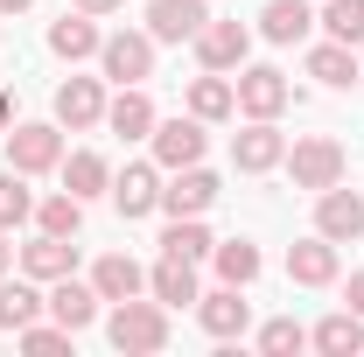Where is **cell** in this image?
I'll list each match as a JSON object with an SVG mask.
<instances>
[{"label": "cell", "instance_id": "cell-1", "mask_svg": "<svg viewBox=\"0 0 364 357\" xmlns=\"http://www.w3.org/2000/svg\"><path fill=\"white\" fill-rule=\"evenodd\" d=\"M105 336L119 357H154L168 351V309L154 294H134V302H105Z\"/></svg>", "mask_w": 364, "mask_h": 357}, {"label": "cell", "instance_id": "cell-2", "mask_svg": "<svg viewBox=\"0 0 364 357\" xmlns=\"http://www.w3.org/2000/svg\"><path fill=\"white\" fill-rule=\"evenodd\" d=\"M280 169H287L294 189H309V196H316V189H329V182L350 176V154H343V140H329V134H301L294 147H287V161H280Z\"/></svg>", "mask_w": 364, "mask_h": 357}, {"label": "cell", "instance_id": "cell-3", "mask_svg": "<svg viewBox=\"0 0 364 357\" xmlns=\"http://www.w3.org/2000/svg\"><path fill=\"white\" fill-rule=\"evenodd\" d=\"M7 169H21V176H56V169H63V127H56V119H21V127H7Z\"/></svg>", "mask_w": 364, "mask_h": 357}, {"label": "cell", "instance_id": "cell-4", "mask_svg": "<svg viewBox=\"0 0 364 357\" xmlns=\"http://www.w3.org/2000/svg\"><path fill=\"white\" fill-rule=\"evenodd\" d=\"M154 36L147 28H119V36H105L98 43V78L105 85H147L154 78Z\"/></svg>", "mask_w": 364, "mask_h": 357}, {"label": "cell", "instance_id": "cell-5", "mask_svg": "<svg viewBox=\"0 0 364 357\" xmlns=\"http://www.w3.org/2000/svg\"><path fill=\"white\" fill-rule=\"evenodd\" d=\"M231 85H238V112H245V119H280V112L294 105L287 70H273V63H238Z\"/></svg>", "mask_w": 364, "mask_h": 357}, {"label": "cell", "instance_id": "cell-6", "mask_svg": "<svg viewBox=\"0 0 364 357\" xmlns=\"http://www.w3.org/2000/svg\"><path fill=\"white\" fill-rule=\"evenodd\" d=\"M147 154L161 161V176H176V169H189V161H203V154H210V134H203V119H196V112H176V119H154Z\"/></svg>", "mask_w": 364, "mask_h": 357}, {"label": "cell", "instance_id": "cell-7", "mask_svg": "<svg viewBox=\"0 0 364 357\" xmlns=\"http://www.w3.org/2000/svg\"><path fill=\"white\" fill-rule=\"evenodd\" d=\"M196 329L218 336V343H238V336L252 329V302H245V287H231V280L203 287V294H196Z\"/></svg>", "mask_w": 364, "mask_h": 357}, {"label": "cell", "instance_id": "cell-8", "mask_svg": "<svg viewBox=\"0 0 364 357\" xmlns=\"http://www.w3.org/2000/svg\"><path fill=\"white\" fill-rule=\"evenodd\" d=\"M280 161H287L280 119H245V127L231 134V169H238V176H273Z\"/></svg>", "mask_w": 364, "mask_h": 357}, {"label": "cell", "instance_id": "cell-9", "mask_svg": "<svg viewBox=\"0 0 364 357\" xmlns=\"http://www.w3.org/2000/svg\"><path fill=\"white\" fill-rule=\"evenodd\" d=\"M161 161L147 154V161H127V169H112V211L134 224V218H154L161 211Z\"/></svg>", "mask_w": 364, "mask_h": 357}, {"label": "cell", "instance_id": "cell-10", "mask_svg": "<svg viewBox=\"0 0 364 357\" xmlns=\"http://www.w3.org/2000/svg\"><path fill=\"white\" fill-rule=\"evenodd\" d=\"M49 112H56L63 134H91V127H105V78H63L56 98H49Z\"/></svg>", "mask_w": 364, "mask_h": 357}, {"label": "cell", "instance_id": "cell-11", "mask_svg": "<svg viewBox=\"0 0 364 357\" xmlns=\"http://www.w3.org/2000/svg\"><path fill=\"white\" fill-rule=\"evenodd\" d=\"M196 63H203V70H238V63H252V28H245V21H218V14H210V21H203V28H196Z\"/></svg>", "mask_w": 364, "mask_h": 357}, {"label": "cell", "instance_id": "cell-12", "mask_svg": "<svg viewBox=\"0 0 364 357\" xmlns=\"http://www.w3.org/2000/svg\"><path fill=\"white\" fill-rule=\"evenodd\" d=\"M316 231L336 238V245H358L364 238V189H343V182L316 189Z\"/></svg>", "mask_w": 364, "mask_h": 357}, {"label": "cell", "instance_id": "cell-13", "mask_svg": "<svg viewBox=\"0 0 364 357\" xmlns=\"http://www.w3.org/2000/svg\"><path fill=\"white\" fill-rule=\"evenodd\" d=\"M287 280H294V287H336V280H343L336 238H322V231L294 238V245H287Z\"/></svg>", "mask_w": 364, "mask_h": 357}, {"label": "cell", "instance_id": "cell-14", "mask_svg": "<svg viewBox=\"0 0 364 357\" xmlns=\"http://www.w3.org/2000/svg\"><path fill=\"white\" fill-rule=\"evenodd\" d=\"M218 189H225V182L210 176L203 161H189V169H176V176L161 182V211H168V218H203V211L218 203Z\"/></svg>", "mask_w": 364, "mask_h": 357}, {"label": "cell", "instance_id": "cell-15", "mask_svg": "<svg viewBox=\"0 0 364 357\" xmlns=\"http://www.w3.org/2000/svg\"><path fill=\"white\" fill-rule=\"evenodd\" d=\"M98 43H105V28L85 7H70L63 21H49V56L56 63H98Z\"/></svg>", "mask_w": 364, "mask_h": 357}, {"label": "cell", "instance_id": "cell-16", "mask_svg": "<svg viewBox=\"0 0 364 357\" xmlns=\"http://www.w3.org/2000/svg\"><path fill=\"white\" fill-rule=\"evenodd\" d=\"M43 294H49V315H56L63 329H77V336H85L91 322L105 315V302H98V287H91V280H77V273H63V280H49Z\"/></svg>", "mask_w": 364, "mask_h": 357}, {"label": "cell", "instance_id": "cell-17", "mask_svg": "<svg viewBox=\"0 0 364 357\" xmlns=\"http://www.w3.org/2000/svg\"><path fill=\"white\" fill-rule=\"evenodd\" d=\"M309 78H316L322 91H350V85H364V63H358L350 43L322 36V43H309Z\"/></svg>", "mask_w": 364, "mask_h": 357}, {"label": "cell", "instance_id": "cell-18", "mask_svg": "<svg viewBox=\"0 0 364 357\" xmlns=\"http://www.w3.org/2000/svg\"><path fill=\"white\" fill-rule=\"evenodd\" d=\"M147 294L161 302V309H196V294H203V280H196V260H154L147 267Z\"/></svg>", "mask_w": 364, "mask_h": 357}, {"label": "cell", "instance_id": "cell-19", "mask_svg": "<svg viewBox=\"0 0 364 357\" xmlns=\"http://www.w3.org/2000/svg\"><path fill=\"white\" fill-rule=\"evenodd\" d=\"M154 119H161V112H154L147 85H119L112 98H105V127H112L119 140H147V134H154Z\"/></svg>", "mask_w": 364, "mask_h": 357}, {"label": "cell", "instance_id": "cell-20", "mask_svg": "<svg viewBox=\"0 0 364 357\" xmlns=\"http://www.w3.org/2000/svg\"><path fill=\"white\" fill-rule=\"evenodd\" d=\"M21 273L28 280H63V273H77V238H56V231H36L28 245H21Z\"/></svg>", "mask_w": 364, "mask_h": 357}, {"label": "cell", "instance_id": "cell-21", "mask_svg": "<svg viewBox=\"0 0 364 357\" xmlns=\"http://www.w3.org/2000/svg\"><path fill=\"white\" fill-rule=\"evenodd\" d=\"M203 21H210L203 0H147V36L154 43H196Z\"/></svg>", "mask_w": 364, "mask_h": 357}, {"label": "cell", "instance_id": "cell-22", "mask_svg": "<svg viewBox=\"0 0 364 357\" xmlns=\"http://www.w3.org/2000/svg\"><path fill=\"white\" fill-rule=\"evenodd\" d=\"M182 112H196L203 127H218V119H238V85H231L225 70H203V78H189V98H182Z\"/></svg>", "mask_w": 364, "mask_h": 357}, {"label": "cell", "instance_id": "cell-23", "mask_svg": "<svg viewBox=\"0 0 364 357\" xmlns=\"http://www.w3.org/2000/svg\"><path fill=\"white\" fill-rule=\"evenodd\" d=\"M91 287H98V302H134L147 294V267L134 252H105V260H91Z\"/></svg>", "mask_w": 364, "mask_h": 357}, {"label": "cell", "instance_id": "cell-24", "mask_svg": "<svg viewBox=\"0 0 364 357\" xmlns=\"http://www.w3.org/2000/svg\"><path fill=\"white\" fill-rule=\"evenodd\" d=\"M259 36H267V43H309V36H316V7H309V0H267V7H259Z\"/></svg>", "mask_w": 364, "mask_h": 357}, {"label": "cell", "instance_id": "cell-25", "mask_svg": "<svg viewBox=\"0 0 364 357\" xmlns=\"http://www.w3.org/2000/svg\"><path fill=\"white\" fill-rule=\"evenodd\" d=\"M309 351H322V357H364V315L358 309L322 315L316 329H309Z\"/></svg>", "mask_w": 364, "mask_h": 357}, {"label": "cell", "instance_id": "cell-26", "mask_svg": "<svg viewBox=\"0 0 364 357\" xmlns=\"http://www.w3.org/2000/svg\"><path fill=\"white\" fill-rule=\"evenodd\" d=\"M36 315H49L43 280H28V273H21V280H7V273H0V329L14 336V329H28Z\"/></svg>", "mask_w": 364, "mask_h": 357}, {"label": "cell", "instance_id": "cell-27", "mask_svg": "<svg viewBox=\"0 0 364 357\" xmlns=\"http://www.w3.org/2000/svg\"><path fill=\"white\" fill-rule=\"evenodd\" d=\"M56 176H63V189H70V196H112V161H105V154H98V147H77V154H63V169H56Z\"/></svg>", "mask_w": 364, "mask_h": 357}, {"label": "cell", "instance_id": "cell-28", "mask_svg": "<svg viewBox=\"0 0 364 357\" xmlns=\"http://www.w3.org/2000/svg\"><path fill=\"white\" fill-rule=\"evenodd\" d=\"M161 252H168V260H196V267H203V260L218 252V238H210V224H203V218H168Z\"/></svg>", "mask_w": 364, "mask_h": 357}, {"label": "cell", "instance_id": "cell-29", "mask_svg": "<svg viewBox=\"0 0 364 357\" xmlns=\"http://www.w3.org/2000/svg\"><path fill=\"white\" fill-rule=\"evenodd\" d=\"M210 267H218V280H231V287H252L267 260H259V245H252V238H218Z\"/></svg>", "mask_w": 364, "mask_h": 357}, {"label": "cell", "instance_id": "cell-30", "mask_svg": "<svg viewBox=\"0 0 364 357\" xmlns=\"http://www.w3.org/2000/svg\"><path fill=\"white\" fill-rule=\"evenodd\" d=\"M36 231L77 238V231H85V196H70V189H56V196H36Z\"/></svg>", "mask_w": 364, "mask_h": 357}, {"label": "cell", "instance_id": "cell-31", "mask_svg": "<svg viewBox=\"0 0 364 357\" xmlns=\"http://www.w3.org/2000/svg\"><path fill=\"white\" fill-rule=\"evenodd\" d=\"M21 224H36V189L21 169H0V231H21Z\"/></svg>", "mask_w": 364, "mask_h": 357}, {"label": "cell", "instance_id": "cell-32", "mask_svg": "<svg viewBox=\"0 0 364 357\" xmlns=\"http://www.w3.org/2000/svg\"><path fill=\"white\" fill-rule=\"evenodd\" d=\"M322 36H336V43H350L358 49L364 43V0H322Z\"/></svg>", "mask_w": 364, "mask_h": 357}, {"label": "cell", "instance_id": "cell-33", "mask_svg": "<svg viewBox=\"0 0 364 357\" xmlns=\"http://www.w3.org/2000/svg\"><path fill=\"white\" fill-rule=\"evenodd\" d=\"M259 351L267 357H301L309 351V329H301L294 315H273V322H259Z\"/></svg>", "mask_w": 364, "mask_h": 357}, {"label": "cell", "instance_id": "cell-34", "mask_svg": "<svg viewBox=\"0 0 364 357\" xmlns=\"http://www.w3.org/2000/svg\"><path fill=\"white\" fill-rule=\"evenodd\" d=\"M343 309H358V315H364V267L343 280Z\"/></svg>", "mask_w": 364, "mask_h": 357}, {"label": "cell", "instance_id": "cell-35", "mask_svg": "<svg viewBox=\"0 0 364 357\" xmlns=\"http://www.w3.org/2000/svg\"><path fill=\"white\" fill-rule=\"evenodd\" d=\"M70 7H85V14H119L127 0H70Z\"/></svg>", "mask_w": 364, "mask_h": 357}, {"label": "cell", "instance_id": "cell-36", "mask_svg": "<svg viewBox=\"0 0 364 357\" xmlns=\"http://www.w3.org/2000/svg\"><path fill=\"white\" fill-rule=\"evenodd\" d=\"M7 127H14V98H7V85H0V140H7Z\"/></svg>", "mask_w": 364, "mask_h": 357}, {"label": "cell", "instance_id": "cell-37", "mask_svg": "<svg viewBox=\"0 0 364 357\" xmlns=\"http://www.w3.org/2000/svg\"><path fill=\"white\" fill-rule=\"evenodd\" d=\"M36 0H0V21H14V14H28Z\"/></svg>", "mask_w": 364, "mask_h": 357}, {"label": "cell", "instance_id": "cell-38", "mask_svg": "<svg viewBox=\"0 0 364 357\" xmlns=\"http://www.w3.org/2000/svg\"><path fill=\"white\" fill-rule=\"evenodd\" d=\"M14 267V245H7V231H0V273Z\"/></svg>", "mask_w": 364, "mask_h": 357}]
</instances>
